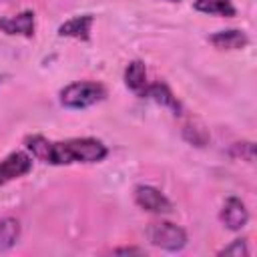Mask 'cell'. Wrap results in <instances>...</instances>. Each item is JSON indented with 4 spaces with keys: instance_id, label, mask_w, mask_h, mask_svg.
Returning <instances> with one entry per match:
<instances>
[{
    "instance_id": "5",
    "label": "cell",
    "mask_w": 257,
    "mask_h": 257,
    "mask_svg": "<svg viewBox=\"0 0 257 257\" xmlns=\"http://www.w3.org/2000/svg\"><path fill=\"white\" fill-rule=\"evenodd\" d=\"M32 171V157L24 151H14L0 161V187L28 175Z\"/></svg>"
},
{
    "instance_id": "8",
    "label": "cell",
    "mask_w": 257,
    "mask_h": 257,
    "mask_svg": "<svg viewBox=\"0 0 257 257\" xmlns=\"http://www.w3.org/2000/svg\"><path fill=\"white\" fill-rule=\"evenodd\" d=\"M94 16L92 14H80V16H72L66 22H62L58 26V36H66V38H74V40H82L88 42L90 40V28H92Z\"/></svg>"
},
{
    "instance_id": "10",
    "label": "cell",
    "mask_w": 257,
    "mask_h": 257,
    "mask_svg": "<svg viewBox=\"0 0 257 257\" xmlns=\"http://www.w3.org/2000/svg\"><path fill=\"white\" fill-rule=\"evenodd\" d=\"M209 42L219 50H241L249 44V38L243 30L227 28V30H219V32L211 34Z\"/></svg>"
},
{
    "instance_id": "12",
    "label": "cell",
    "mask_w": 257,
    "mask_h": 257,
    "mask_svg": "<svg viewBox=\"0 0 257 257\" xmlns=\"http://www.w3.org/2000/svg\"><path fill=\"white\" fill-rule=\"evenodd\" d=\"M193 8L201 14L209 16H223V18H233L237 14L233 0H195Z\"/></svg>"
},
{
    "instance_id": "7",
    "label": "cell",
    "mask_w": 257,
    "mask_h": 257,
    "mask_svg": "<svg viewBox=\"0 0 257 257\" xmlns=\"http://www.w3.org/2000/svg\"><path fill=\"white\" fill-rule=\"evenodd\" d=\"M0 32H4L8 36L32 38L34 36V12L32 10H22L14 16L0 18Z\"/></svg>"
},
{
    "instance_id": "16",
    "label": "cell",
    "mask_w": 257,
    "mask_h": 257,
    "mask_svg": "<svg viewBox=\"0 0 257 257\" xmlns=\"http://www.w3.org/2000/svg\"><path fill=\"white\" fill-rule=\"evenodd\" d=\"M165 2H181V0H165Z\"/></svg>"
},
{
    "instance_id": "3",
    "label": "cell",
    "mask_w": 257,
    "mask_h": 257,
    "mask_svg": "<svg viewBox=\"0 0 257 257\" xmlns=\"http://www.w3.org/2000/svg\"><path fill=\"white\" fill-rule=\"evenodd\" d=\"M147 239L151 241V245L165 249V251H181L189 237L187 231L171 221H153L147 227Z\"/></svg>"
},
{
    "instance_id": "15",
    "label": "cell",
    "mask_w": 257,
    "mask_h": 257,
    "mask_svg": "<svg viewBox=\"0 0 257 257\" xmlns=\"http://www.w3.org/2000/svg\"><path fill=\"white\" fill-rule=\"evenodd\" d=\"M116 255H143L145 251L139 249V247H120V249H114Z\"/></svg>"
},
{
    "instance_id": "13",
    "label": "cell",
    "mask_w": 257,
    "mask_h": 257,
    "mask_svg": "<svg viewBox=\"0 0 257 257\" xmlns=\"http://www.w3.org/2000/svg\"><path fill=\"white\" fill-rule=\"evenodd\" d=\"M20 237V223L14 217H4L0 221V251H6L16 245Z\"/></svg>"
},
{
    "instance_id": "2",
    "label": "cell",
    "mask_w": 257,
    "mask_h": 257,
    "mask_svg": "<svg viewBox=\"0 0 257 257\" xmlns=\"http://www.w3.org/2000/svg\"><path fill=\"white\" fill-rule=\"evenodd\" d=\"M104 98H106L104 84L94 82V80H76V82L66 84L58 92L60 104L70 110H82V108L94 106Z\"/></svg>"
},
{
    "instance_id": "11",
    "label": "cell",
    "mask_w": 257,
    "mask_h": 257,
    "mask_svg": "<svg viewBox=\"0 0 257 257\" xmlns=\"http://www.w3.org/2000/svg\"><path fill=\"white\" fill-rule=\"evenodd\" d=\"M124 84L128 90H133L135 94H143V90L147 88L149 80H147V66L143 60H131L124 68Z\"/></svg>"
},
{
    "instance_id": "9",
    "label": "cell",
    "mask_w": 257,
    "mask_h": 257,
    "mask_svg": "<svg viewBox=\"0 0 257 257\" xmlns=\"http://www.w3.org/2000/svg\"><path fill=\"white\" fill-rule=\"evenodd\" d=\"M141 96L149 98V100H153V102H157V104H161V106H165L169 110H173V114H181L183 112V106L177 100V96L173 94V90L165 82H161V80L153 82V84H147V88L143 90Z\"/></svg>"
},
{
    "instance_id": "6",
    "label": "cell",
    "mask_w": 257,
    "mask_h": 257,
    "mask_svg": "<svg viewBox=\"0 0 257 257\" xmlns=\"http://www.w3.org/2000/svg\"><path fill=\"white\" fill-rule=\"evenodd\" d=\"M219 219L229 231H241L249 221V211L239 197H227L219 211Z\"/></svg>"
},
{
    "instance_id": "14",
    "label": "cell",
    "mask_w": 257,
    "mask_h": 257,
    "mask_svg": "<svg viewBox=\"0 0 257 257\" xmlns=\"http://www.w3.org/2000/svg\"><path fill=\"white\" fill-rule=\"evenodd\" d=\"M219 257H223V255H235V257H247L249 255V247H247V241L245 239H235L231 245H227V247H223L219 253H217Z\"/></svg>"
},
{
    "instance_id": "17",
    "label": "cell",
    "mask_w": 257,
    "mask_h": 257,
    "mask_svg": "<svg viewBox=\"0 0 257 257\" xmlns=\"http://www.w3.org/2000/svg\"><path fill=\"white\" fill-rule=\"evenodd\" d=\"M0 82H2V76H0Z\"/></svg>"
},
{
    "instance_id": "4",
    "label": "cell",
    "mask_w": 257,
    "mask_h": 257,
    "mask_svg": "<svg viewBox=\"0 0 257 257\" xmlns=\"http://www.w3.org/2000/svg\"><path fill=\"white\" fill-rule=\"evenodd\" d=\"M133 199L147 213L165 215V213H171L173 211L171 199L163 191H159V189H155L151 185H137L135 191H133Z\"/></svg>"
},
{
    "instance_id": "1",
    "label": "cell",
    "mask_w": 257,
    "mask_h": 257,
    "mask_svg": "<svg viewBox=\"0 0 257 257\" xmlns=\"http://www.w3.org/2000/svg\"><path fill=\"white\" fill-rule=\"evenodd\" d=\"M108 149L102 141L92 137L50 141L46 165H72V163H100L106 159Z\"/></svg>"
}]
</instances>
